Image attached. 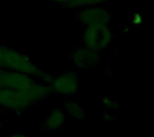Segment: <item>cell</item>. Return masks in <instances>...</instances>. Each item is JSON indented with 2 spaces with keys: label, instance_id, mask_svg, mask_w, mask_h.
I'll use <instances>...</instances> for the list:
<instances>
[{
  "label": "cell",
  "instance_id": "obj_12",
  "mask_svg": "<svg viewBox=\"0 0 154 137\" xmlns=\"http://www.w3.org/2000/svg\"><path fill=\"white\" fill-rule=\"evenodd\" d=\"M7 137H30L28 135L24 134V133H14V134H11L9 136Z\"/></svg>",
  "mask_w": 154,
  "mask_h": 137
},
{
  "label": "cell",
  "instance_id": "obj_3",
  "mask_svg": "<svg viewBox=\"0 0 154 137\" xmlns=\"http://www.w3.org/2000/svg\"><path fill=\"white\" fill-rule=\"evenodd\" d=\"M48 85L51 92L66 97H71L76 95L79 92V80L76 73L67 72L55 77H51Z\"/></svg>",
  "mask_w": 154,
  "mask_h": 137
},
{
  "label": "cell",
  "instance_id": "obj_5",
  "mask_svg": "<svg viewBox=\"0 0 154 137\" xmlns=\"http://www.w3.org/2000/svg\"><path fill=\"white\" fill-rule=\"evenodd\" d=\"M79 18L85 25L108 23L110 15L106 9L95 5H89L82 10L79 13Z\"/></svg>",
  "mask_w": 154,
  "mask_h": 137
},
{
  "label": "cell",
  "instance_id": "obj_4",
  "mask_svg": "<svg viewBox=\"0 0 154 137\" xmlns=\"http://www.w3.org/2000/svg\"><path fill=\"white\" fill-rule=\"evenodd\" d=\"M0 79L2 83V87L14 90L26 89L38 81L37 79L29 74L1 68Z\"/></svg>",
  "mask_w": 154,
  "mask_h": 137
},
{
  "label": "cell",
  "instance_id": "obj_15",
  "mask_svg": "<svg viewBox=\"0 0 154 137\" xmlns=\"http://www.w3.org/2000/svg\"><path fill=\"white\" fill-rule=\"evenodd\" d=\"M106 1H107V0H106Z\"/></svg>",
  "mask_w": 154,
  "mask_h": 137
},
{
  "label": "cell",
  "instance_id": "obj_7",
  "mask_svg": "<svg viewBox=\"0 0 154 137\" xmlns=\"http://www.w3.org/2000/svg\"><path fill=\"white\" fill-rule=\"evenodd\" d=\"M67 115L61 109H54L46 117L42 127L44 131L54 132L60 129L67 121Z\"/></svg>",
  "mask_w": 154,
  "mask_h": 137
},
{
  "label": "cell",
  "instance_id": "obj_14",
  "mask_svg": "<svg viewBox=\"0 0 154 137\" xmlns=\"http://www.w3.org/2000/svg\"><path fill=\"white\" fill-rule=\"evenodd\" d=\"M0 110H1V109H0ZM1 124H2V122H1V120H0V127H1Z\"/></svg>",
  "mask_w": 154,
  "mask_h": 137
},
{
  "label": "cell",
  "instance_id": "obj_1",
  "mask_svg": "<svg viewBox=\"0 0 154 137\" xmlns=\"http://www.w3.org/2000/svg\"><path fill=\"white\" fill-rule=\"evenodd\" d=\"M51 93L48 84L37 81L23 90L2 87L0 89V109L22 112L42 101Z\"/></svg>",
  "mask_w": 154,
  "mask_h": 137
},
{
  "label": "cell",
  "instance_id": "obj_10",
  "mask_svg": "<svg viewBox=\"0 0 154 137\" xmlns=\"http://www.w3.org/2000/svg\"><path fill=\"white\" fill-rule=\"evenodd\" d=\"M103 106L109 110H114V109H117L118 103L116 101H115L112 98L105 97V98H103Z\"/></svg>",
  "mask_w": 154,
  "mask_h": 137
},
{
  "label": "cell",
  "instance_id": "obj_9",
  "mask_svg": "<svg viewBox=\"0 0 154 137\" xmlns=\"http://www.w3.org/2000/svg\"><path fill=\"white\" fill-rule=\"evenodd\" d=\"M54 3L62 4L72 6H82V5H95L106 2V0H50Z\"/></svg>",
  "mask_w": 154,
  "mask_h": 137
},
{
  "label": "cell",
  "instance_id": "obj_2",
  "mask_svg": "<svg viewBox=\"0 0 154 137\" xmlns=\"http://www.w3.org/2000/svg\"><path fill=\"white\" fill-rule=\"evenodd\" d=\"M86 47L98 52L108 48L112 41V31L107 23L88 25L83 34Z\"/></svg>",
  "mask_w": 154,
  "mask_h": 137
},
{
  "label": "cell",
  "instance_id": "obj_8",
  "mask_svg": "<svg viewBox=\"0 0 154 137\" xmlns=\"http://www.w3.org/2000/svg\"><path fill=\"white\" fill-rule=\"evenodd\" d=\"M64 111L67 116L70 117L74 120H84L86 118L84 109L77 102L69 101H65Z\"/></svg>",
  "mask_w": 154,
  "mask_h": 137
},
{
  "label": "cell",
  "instance_id": "obj_6",
  "mask_svg": "<svg viewBox=\"0 0 154 137\" xmlns=\"http://www.w3.org/2000/svg\"><path fill=\"white\" fill-rule=\"evenodd\" d=\"M98 52L84 47L74 52L72 61L79 68H87L96 65L98 61Z\"/></svg>",
  "mask_w": 154,
  "mask_h": 137
},
{
  "label": "cell",
  "instance_id": "obj_11",
  "mask_svg": "<svg viewBox=\"0 0 154 137\" xmlns=\"http://www.w3.org/2000/svg\"><path fill=\"white\" fill-rule=\"evenodd\" d=\"M6 49H7V48H5V47H1V46H0V68H1V69H3V67H4L5 57Z\"/></svg>",
  "mask_w": 154,
  "mask_h": 137
},
{
  "label": "cell",
  "instance_id": "obj_13",
  "mask_svg": "<svg viewBox=\"0 0 154 137\" xmlns=\"http://www.w3.org/2000/svg\"><path fill=\"white\" fill-rule=\"evenodd\" d=\"M2 88V83H1V79H0V89Z\"/></svg>",
  "mask_w": 154,
  "mask_h": 137
}]
</instances>
